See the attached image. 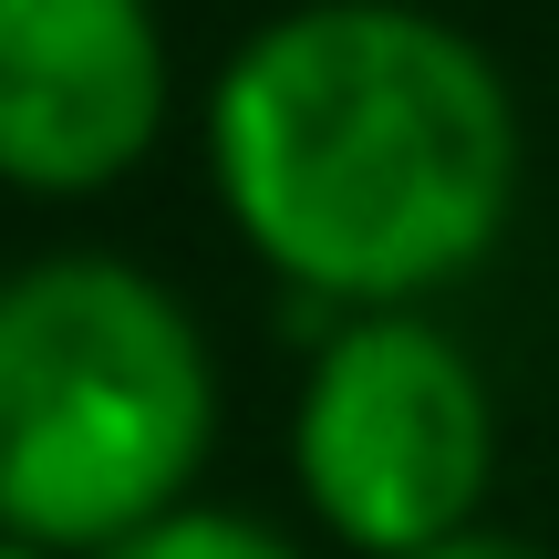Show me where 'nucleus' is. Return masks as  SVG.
<instances>
[{"label": "nucleus", "instance_id": "1", "mask_svg": "<svg viewBox=\"0 0 559 559\" xmlns=\"http://www.w3.org/2000/svg\"><path fill=\"white\" fill-rule=\"evenodd\" d=\"M519 94L415 0H300L228 52L207 177L249 260L321 311H425L519 218Z\"/></svg>", "mask_w": 559, "mask_h": 559}, {"label": "nucleus", "instance_id": "2", "mask_svg": "<svg viewBox=\"0 0 559 559\" xmlns=\"http://www.w3.org/2000/svg\"><path fill=\"white\" fill-rule=\"evenodd\" d=\"M218 445V362L156 270L52 249L0 270V519L52 559L198 498Z\"/></svg>", "mask_w": 559, "mask_h": 559}, {"label": "nucleus", "instance_id": "3", "mask_svg": "<svg viewBox=\"0 0 559 559\" xmlns=\"http://www.w3.org/2000/svg\"><path fill=\"white\" fill-rule=\"evenodd\" d=\"M300 508L362 559H415L477 528L498 477V404L466 342L425 311H342L290 404Z\"/></svg>", "mask_w": 559, "mask_h": 559}, {"label": "nucleus", "instance_id": "4", "mask_svg": "<svg viewBox=\"0 0 559 559\" xmlns=\"http://www.w3.org/2000/svg\"><path fill=\"white\" fill-rule=\"evenodd\" d=\"M177 62L156 0H0V187L104 198L166 135Z\"/></svg>", "mask_w": 559, "mask_h": 559}, {"label": "nucleus", "instance_id": "5", "mask_svg": "<svg viewBox=\"0 0 559 559\" xmlns=\"http://www.w3.org/2000/svg\"><path fill=\"white\" fill-rule=\"evenodd\" d=\"M94 559H300V549H290V528L249 519V508H207V498H187V508H166V519L124 528V539L94 549Z\"/></svg>", "mask_w": 559, "mask_h": 559}, {"label": "nucleus", "instance_id": "6", "mask_svg": "<svg viewBox=\"0 0 559 559\" xmlns=\"http://www.w3.org/2000/svg\"><path fill=\"white\" fill-rule=\"evenodd\" d=\"M415 559H539V549L508 539V528H456V539H436V549H415Z\"/></svg>", "mask_w": 559, "mask_h": 559}, {"label": "nucleus", "instance_id": "7", "mask_svg": "<svg viewBox=\"0 0 559 559\" xmlns=\"http://www.w3.org/2000/svg\"><path fill=\"white\" fill-rule=\"evenodd\" d=\"M0 559H52V549H32V539H0Z\"/></svg>", "mask_w": 559, "mask_h": 559}, {"label": "nucleus", "instance_id": "8", "mask_svg": "<svg viewBox=\"0 0 559 559\" xmlns=\"http://www.w3.org/2000/svg\"><path fill=\"white\" fill-rule=\"evenodd\" d=\"M0 539H11V519H0Z\"/></svg>", "mask_w": 559, "mask_h": 559}]
</instances>
